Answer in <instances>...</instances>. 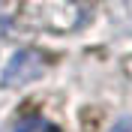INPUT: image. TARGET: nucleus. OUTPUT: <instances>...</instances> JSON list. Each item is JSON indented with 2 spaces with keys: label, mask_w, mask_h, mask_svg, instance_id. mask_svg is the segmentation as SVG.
I'll return each mask as SVG.
<instances>
[{
  "label": "nucleus",
  "mask_w": 132,
  "mask_h": 132,
  "mask_svg": "<svg viewBox=\"0 0 132 132\" xmlns=\"http://www.w3.org/2000/svg\"><path fill=\"white\" fill-rule=\"evenodd\" d=\"M42 72V57L36 51H18L15 57L9 60L6 72H3V87H18V84L33 81Z\"/></svg>",
  "instance_id": "nucleus-1"
},
{
  "label": "nucleus",
  "mask_w": 132,
  "mask_h": 132,
  "mask_svg": "<svg viewBox=\"0 0 132 132\" xmlns=\"http://www.w3.org/2000/svg\"><path fill=\"white\" fill-rule=\"evenodd\" d=\"M12 132H60V129L51 123L48 117H42V114H27V117H21L15 123Z\"/></svg>",
  "instance_id": "nucleus-2"
},
{
  "label": "nucleus",
  "mask_w": 132,
  "mask_h": 132,
  "mask_svg": "<svg viewBox=\"0 0 132 132\" xmlns=\"http://www.w3.org/2000/svg\"><path fill=\"white\" fill-rule=\"evenodd\" d=\"M111 132H132V117H123V120H117Z\"/></svg>",
  "instance_id": "nucleus-3"
}]
</instances>
